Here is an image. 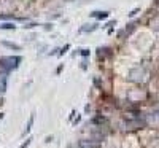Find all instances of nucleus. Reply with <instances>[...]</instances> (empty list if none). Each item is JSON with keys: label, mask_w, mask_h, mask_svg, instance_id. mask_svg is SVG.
I'll use <instances>...</instances> for the list:
<instances>
[{"label": "nucleus", "mask_w": 159, "mask_h": 148, "mask_svg": "<svg viewBox=\"0 0 159 148\" xmlns=\"http://www.w3.org/2000/svg\"><path fill=\"white\" fill-rule=\"evenodd\" d=\"M92 16L97 18V19H105V18H108V13L107 11H94V13H92Z\"/></svg>", "instance_id": "1"}, {"label": "nucleus", "mask_w": 159, "mask_h": 148, "mask_svg": "<svg viewBox=\"0 0 159 148\" xmlns=\"http://www.w3.org/2000/svg\"><path fill=\"white\" fill-rule=\"evenodd\" d=\"M0 29H5V30H15V29H16V25H15V24H11V22H7V24H2V25H0Z\"/></svg>", "instance_id": "2"}, {"label": "nucleus", "mask_w": 159, "mask_h": 148, "mask_svg": "<svg viewBox=\"0 0 159 148\" xmlns=\"http://www.w3.org/2000/svg\"><path fill=\"white\" fill-rule=\"evenodd\" d=\"M3 45H5V46H8V48H11V49H16V51H19V49H21V46H19V45L10 43V42H3Z\"/></svg>", "instance_id": "3"}, {"label": "nucleus", "mask_w": 159, "mask_h": 148, "mask_svg": "<svg viewBox=\"0 0 159 148\" xmlns=\"http://www.w3.org/2000/svg\"><path fill=\"white\" fill-rule=\"evenodd\" d=\"M34 119H35V116L32 115V116L29 118V121H27V126H25V132H29V131H30V127H32V124H34Z\"/></svg>", "instance_id": "4"}, {"label": "nucleus", "mask_w": 159, "mask_h": 148, "mask_svg": "<svg viewBox=\"0 0 159 148\" xmlns=\"http://www.w3.org/2000/svg\"><path fill=\"white\" fill-rule=\"evenodd\" d=\"M30 142H32V139H27V140H25V142H24V143H22L19 148H27V146L30 145Z\"/></svg>", "instance_id": "5"}, {"label": "nucleus", "mask_w": 159, "mask_h": 148, "mask_svg": "<svg viewBox=\"0 0 159 148\" xmlns=\"http://www.w3.org/2000/svg\"><path fill=\"white\" fill-rule=\"evenodd\" d=\"M37 24H27V25H24V29H32V27H35Z\"/></svg>", "instance_id": "6"}, {"label": "nucleus", "mask_w": 159, "mask_h": 148, "mask_svg": "<svg viewBox=\"0 0 159 148\" xmlns=\"http://www.w3.org/2000/svg\"><path fill=\"white\" fill-rule=\"evenodd\" d=\"M69 48H70V45H67V46H65V48H62V51H61V56H62V54H64V53H65V51H67V49H69Z\"/></svg>", "instance_id": "7"}, {"label": "nucleus", "mask_w": 159, "mask_h": 148, "mask_svg": "<svg viewBox=\"0 0 159 148\" xmlns=\"http://www.w3.org/2000/svg\"><path fill=\"white\" fill-rule=\"evenodd\" d=\"M81 54L83 56H88L89 54V49H81Z\"/></svg>", "instance_id": "8"}]
</instances>
